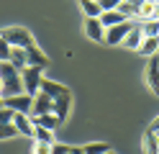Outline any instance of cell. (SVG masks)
Segmentation results:
<instances>
[{
    "instance_id": "obj_1",
    "label": "cell",
    "mask_w": 159,
    "mask_h": 154,
    "mask_svg": "<svg viewBox=\"0 0 159 154\" xmlns=\"http://www.w3.org/2000/svg\"><path fill=\"white\" fill-rule=\"evenodd\" d=\"M0 80H3V90H0V95H3V98H11V95L23 92L21 72H18L11 62H0Z\"/></svg>"
},
{
    "instance_id": "obj_2",
    "label": "cell",
    "mask_w": 159,
    "mask_h": 154,
    "mask_svg": "<svg viewBox=\"0 0 159 154\" xmlns=\"http://www.w3.org/2000/svg\"><path fill=\"white\" fill-rule=\"evenodd\" d=\"M0 36H3V41L8 46H13V49H28V46L36 44L31 31L23 28V26H5V28H0Z\"/></svg>"
},
{
    "instance_id": "obj_3",
    "label": "cell",
    "mask_w": 159,
    "mask_h": 154,
    "mask_svg": "<svg viewBox=\"0 0 159 154\" xmlns=\"http://www.w3.org/2000/svg\"><path fill=\"white\" fill-rule=\"evenodd\" d=\"M41 69L39 67H23L21 69V82H23V92L26 95H39L41 92Z\"/></svg>"
},
{
    "instance_id": "obj_4",
    "label": "cell",
    "mask_w": 159,
    "mask_h": 154,
    "mask_svg": "<svg viewBox=\"0 0 159 154\" xmlns=\"http://www.w3.org/2000/svg\"><path fill=\"white\" fill-rule=\"evenodd\" d=\"M134 28V21H121V23H116L111 28H105V39H103V44L108 46H118V44H123V39L128 36V31Z\"/></svg>"
},
{
    "instance_id": "obj_5",
    "label": "cell",
    "mask_w": 159,
    "mask_h": 154,
    "mask_svg": "<svg viewBox=\"0 0 159 154\" xmlns=\"http://www.w3.org/2000/svg\"><path fill=\"white\" fill-rule=\"evenodd\" d=\"M31 103H34V98L26 95V92H18V95L3 98V105L11 108L13 113H31Z\"/></svg>"
},
{
    "instance_id": "obj_6",
    "label": "cell",
    "mask_w": 159,
    "mask_h": 154,
    "mask_svg": "<svg viewBox=\"0 0 159 154\" xmlns=\"http://www.w3.org/2000/svg\"><path fill=\"white\" fill-rule=\"evenodd\" d=\"M13 126L18 131V136H26V139H31L34 136V118L28 116V113H13Z\"/></svg>"
},
{
    "instance_id": "obj_7",
    "label": "cell",
    "mask_w": 159,
    "mask_h": 154,
    "mask_svg": "<svg viewBox=\"0 0 159 154\" xmlns=\"http://www.w3.org/2000/svg\"><path fill=\"white\" fill-rule=\"evenodd\" d=\"M144 75H146V85H149V90H152L154 95L159 98V57H152V59H149Z\"/></svg>"
},
{
    "instance_id": "obj_8",
    "label": "cell",
    "mask_w": 159,
    "mask_h": 154,
    "mask_svg": "<svg viewBox=\"0 0 159 154\" xmlns=\"http://www.w3.org/2000/svg\"><path fill=\"white\" fill-rule=\"evenodd\" d=\"M85 34L90 41H95V44H103V39H105V28L103 23L98 18H85Z\"/></svg>"
},
{
    "instance_id": "obj_9",
    "label": "cell",
    "mask_w": 159,
    "mask_h": 154,
    "mask_svg": "<svg viewBox=\"0 0 159 154\" xmlns=\"http://www.w3.org/2000/svg\"><path fill=\"white\" fill-rule=\"evenodd\" d=\"M54 108V100L44 95V92H39V95H34V103H31V113L28 116H44V113H52Z\"/></svg>"
},
{
    "instance_id": "obj_10",
    "label": "cell",
    "mask_w": 159,
    "mask_h": 154,
    "mask_svg": "<svg viewBox=\"0 0 159 154\" xmlns=\"http://www.w3.org/2000/svg\"><path fill=\"white\" fill-rule=\"evenodd\" d=\"M26 67H39V69L49 67V59H46V54H44V51L39 49L36 44L26 49Z\"/></svg>"
},
{
    "instance_id": "obj_11",
    "label": "cell",
    "mask_w": 159,
    "mask_h": 154,
    "mask_svg": "<svg viewBox=\"0 0 159 154\" xmlns=\"http://www.w3.org/2000/svg\"><path fill=\"white\" fill-rule=\"evenodd\" d=\"M41 92L44 95H49V98H62V95H67V85H62V82H57V80H49V77H44L41 80Z\"/></svg>"
},
{
    "instance_id": "obj_12",
    "label": "cell",
    "mask_w": 159,
    "mask_h": 154,
    "mask_svg": "<svg viewBox=\"0 0 159 154\" xmlns=\"http://www.w3.org/2000/svg\"><path fill=\"white\" fill-rule=\"evenodd\" d=\"M141 152L144 154H159V133L146 128L144 136H141Z\"/></svg>"
},
{
    "instance_id": "obj_13",
    "label": "cell",
    "mask_w": 159,
    "mask_h": 154,
    "mask_svg": "<svg viewBox=\"0 0 159 154\" xmlns=\"http://www.w3.org/2000/svg\"><path fill=\"white\" fill-rule=\"evenodd\" d=\"M141 41H144V34H141V28H139V21H134V28L128 31V36L123 39V44L128 51H139V46H141Z\"/></svg>"
},
{
    "instance_id": "obj_14",
    "label": "cell",
    "mask_w": 159,
    "mask_h": 154,
    "mask_svg": "<svg viewBox=\"0 0 159 154\" xmlns=\"http://www.w3.org/2000/svg\"><path fill=\"white\" fill-rule=\"evenodd\" d=\"M69 108H72V98H69V92H67V95H62V98H54V108H52V113H54L59 121H67Z\"/></svg>"
},
{
    "instance_id": "obj_15",
    "label": "cell",
    "mask_w": 159,
    "mask_h": 154,
    "mask_svg": "<svg viewBox=\"0 0 159 154\" xmlns=\"http://www.w3.org/2000/svg\"><path fill=\"white\" fill-rule=\"evenodd\" d=\"M31 118H34V126H41V128H49V131H54L59 123H62V121L54 116V113H44V116H31Z\"/></svg>"
},
{
    "instance_id": "obj_16",
    "label": "cell",
    "mask_w": 159,
    "mask_h": 154,
    "mask_svg": "<svg viewBox=\"0 0 159 154\" xmlns=\"http://www.w3.org/2000/svg\"><path fill=\"white\" fill-rule=\"evenodd\" d=\"M157 51H159V36H144L141 46H139V54H144V57H154Z\"/></svg>"
},
{
    "instance_id": "obj_17",
    "label": "cell",
    "mask_w": 159,
    "mask_h": 154,
    "mask_svg": "<svg viewBox=\"0 0 159 154\" xmlns=\"http://www.w3.org/2000/svg\"><path fill=\"white\" fill-rule=\"evenodd\" d=\"M98 21L103 23V28H111V26H116V23H121V21H126L118 10H103L100 16H98Z\"/></svg>"
},
{
    "instance_id": "obj_18",
    "label": "cell",
    "mask_w": 159,
    "mask_h": 154,
    "mask_svg": "<svg viewBox=\"0 0 159 154\" xmlns=\"http://www.w3.org/2000/svg\"><path fill=\"white\" fill-rule=\"evenodd\" d=\"M80 10L85 13V18H98L103 13L100 5H98V0H80Z\"/></svg>"
},
{
    "instance_id": "obj_19",
    "label": "cell",
    "mask_w": 159,
    "mask_h": 154,
    "mask_svg": "<svg viewBox=\"0 0 159 154\" xmlns=\"http://www.w3.org/2000/svg\"><path fill=\"white\" fill-rule=\"evenodd\" d=\"M149 18H157V3H149V0H144V3L139 5L136 21H149Z\"/></svg>"
},
{
    "instance_id": "obj_20",
    "label": "cell",
    "mask_w": 159,
    "mask_h": 154,
    "mask_svg": "<svg viewBox=\"0 0 159 154\" xmlns=\"http://www.w3.org/2000/svg\"><path fill=\"white\" fill-rule=\"evenodd\" d=\"M139 28H141L144 36H159V21L149 18V21H139Z\"/></svg>"
},
{
    "instance_id": "obj_21",
    "label": "cell",
    "mask_w": 159,
    "mask_h": 154,
    "mask_svg": "<svg viewBox=\"0 0 159 154\" xmlns=\"http://www.w3.org/2000/svg\"><path fill=\"white\" fill-rule=\"evenodd\" d=\"M8 62L21 72L23 67H26V49H11V57H8Z\"/></svg>"
},
{
    "instance_id": "obj_22",
    "label": "cell",
    "mask_w": 159,
    "mask_h": 154,
    "mask_svg": "<svg viewBox=\"0 0 159 154\" xmlns=\"http://www.w3.org/2000/svg\"><path fill=\"white\" fill-rule=\"evenodd\" d=\"M34 141H46V144H54L57 136H54V131H49V128H41V126H34Z\"/></svg>"
},
{
    "instance_id": "obj_23",
    "label": "cell",
    "mask_w": 159,
    "mask_h": 154,
    "mask_svg": "<svg viewBox=\"0 0 159 154\" xmlns=\"http://www.w3.org/2000/svg\"><path fill=\"white\" fill-rule=\"evenodd\" d=\"M105 152H111L105 141H90L82 147V154H105Z\"/></svg>"
},
{
    "instance_id": "obj_24",
    "label": "cell",
    "mask_w": 159,
    "mask_h": 154,
    "mask_svg": "<svg viewBox=\"0 0 159 154\" xmlns=\"http://www.w3.org/2000/svg\"><path fill=\"white\" fill-rule=\"evenodd\" d=\"M13 136H18V131H16V126H13V123H0V141L13 139Z\"/></svg>"
},
{
    "instance_id": "obj_25",
    "label": "cell",
    "mask_w": 159,
    "mask_h": 154,
    "mask_svg": "<svg viewBox=\"0 0 159 154\" xmlns=\"http://www.w3.org/2000/svg\"><path fill=\"white\" fill-rule=\"evenodd\" d=\"M31 154H52V144H46V141H34Z\"/></svg>"
},
{
    "instance_id": "obj_26",
    "label": "cell",
    "mask_w": 159,
    "mask_h": 154,
    "mask_svg": "<svg viewBox=\"0 0 159 154\" xmlns=\"http://www.w3.org/2000/svg\"><path fill=\"white\" fill-rule=\"evenodd\" d=\"M98 5H100V10H116L121 5V0H98Z\"/></svg>"
},
{
    "instance_id": "obj_27",
    "label": "cell",
    "mask_w": 159,
    "mask_h": 154,
    "mask_svg": "<svg viewBox=\"0 0 159 154\" xmlns=\"http://www.w3.org/2000/svg\"><path fill=\"white\" fill-rule=\"evenodd\" d=\"M11 49H13V46H8L5 41H3V36H0V62H8V57H11Z\"/></svg>"
},
{
    "instance_id": "obj_28",
    "label": "cell",
    "mask_w": 159,
    "mask_h": 154,
    "mask_svg": "<svg viewBox=\"0 0 159 154\" xmlns=\"http://www.w3.org/2000/svg\"><path fill=\"white\" fill-rule=\"evenodd\" d=\"M11 121H13V110L3 105L0 108V123H11Z\"/></svg>"
},
{
    "instance_id": "obj_29",
    "label": "cell",
    "mask_w": 159,
    "mask_h": 154,
    "mask_svg": "<svg viewBox=\"0 0 159 154\" xmlns=\"http://www.w3.org/2000/svg\"><path fill=\"white\" fill-rule=\"evenodd\" d=\"M67 152H69L67 144H59V141H54V144H52V154H67Z\"/></svg>"
},
{
    "instance_id": "obj_30",
    "label": "cell",
    "mask_w": 159,
    "mask_h": 154,
    "mask_svg": "<svg viewBox=\"0 0 159 154\" xmlns=\"http://www.w3.org/2000/svg\"><path fill=\"white\" fill-rule=\"evenodd\" d=\"M149 128H152V131H157V133H159V116H157V118H154L152 123H149Z\"/></svg>"
},
{
    "instance_id": "obj_31",
    "label": "cell",
    "mask_w": 159,
    "mask_h": 154,
    "mask_svg": "<svg viewBox=\"0 0 159 154\" xmlns=\"http://www.w3.org/2000/svg\"><path fill=\"white\" fill-rule=\"evenodd\" d=\"M67 154H82V147H69Z\"/></svg>"
},
{
    "instance_id": "obj_32",
    "label": "cell",
    "mask_w": 159,
    "mask_h": 154,
    "mask_svg": "<svg viewBox=\"0 0 159 154\" xmlns=\"http://www.w3.org/2000/svg\"><path fill=\"white\" fill-rule=\"evenodd\" d=\"M126 3H131V5H136V8H139V5L144 3V0H126Z\"/></svg>"
},
{
    "instance_id": "obj_33",
    "label": "cell",
    "mask_w": 159,
    "mask_h": 154,
    "mask_svg": "<svg viewBox=\"0 0 159 154\" xmlns=\"http://www.w3.org/2000/svg\"><path fill=\"white\" fill-rule=\"evenodd\" d=\"M157 21H159V3H157Z\"/></svg>"
},
{
    "instance_id": "obj_34",
    "label": "cell",
    "mask_w": 159,
    "mask_h": 154,
    "mask_svg": "<svg viewBox=\"0 0 159 154\" xmlns=\"http://www.w3.org/2000/svg\"><path fill=\"white\" fill-rule=\"evenodd\" d=\"M0 108H3V95H0Z\"/></svg>"
},
{
    "instance_id": "obj_35",
    "label": "cell",
    "mask_w": 159,
    "mask_h": 154,
    "mask_svg": "<svg viewBox=\"0 0 159 154\" xmlns=\"http://www.w3.org/2000/svg\"><path fill=\"white\" fill-rule=\"evenodd\" d=\"M0 90H3V80H0Z\"/></svg>"
},
{
    "instance_id": "obj_36",
    "label": "cell",
    "mask_w": 159,
    "mask_h": 154,
    "mask_svg": "<svg viewBox=\"0 0 159 154\" xmlns=\"http://www.w3.org/2000/svg\"><path fill=\"white\" fill-rule=\"evenodd\" d=\"M105 154H116V152H105Z\"/></svg>"
},
{
    "instance_id": "obj_37",
    "label": "cell",
    "mask_w": 159,
    "mask_h": 154,
    "mask_svg": "<svg viewBox=\"0 0 159 154\" xmlns=\"http://www.w3.org/2000/svg\"><path fill=\"white\" fill-rule=\"evenodd\" d=\"M149 3H157V0H149Z\"/></svg>"
}]
</instances>
